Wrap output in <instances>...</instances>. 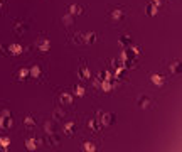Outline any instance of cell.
I'll list each match as a JSON object with an SVG mask.
<instances>
[{
  "label": "cell",
  "mask_w": 182,
  "mask_h": 152,
  "mask_svg": "<svg viewBox=\"0 0 182 152\" xmlns=\"http://www.w3.org/2000/svg\"><path fill=\"white\" fill-rule=\"evenodd\" d=\"M10 49H14V51H12L14 54H19V52H20V46H17V44H15V46H12Z\"/></svg>",
  "instance_id": "cell-17"
},
{
  "label": "cell",
  "mask_w": 182,
  "mask_h": 152,
  "mask_svg": "<svg viewBox=\"0 0 182 152\" xmlns=\"http://www.w3.org/2000/svg\"><path fill=\"white\" fill-rule=\"evenodd\" d=\"M111 17H113V19H122V17H123L122 10H115L113 14H111Z\"/></svg>",
  "instance_id": "cell-12"
},
{
  "label": "cell",
  "mask_w": 182,
  "mask_h": 152,
  "mask_svg": "<svg viewBox=\"0 0 182 152\" xmlns=\"http://www.w3.org/2000/svg\"><path fill=\"white\" fill-rule=\"evenodd\" d=\"M152 3H155V5H159V3H160V0H152Z\"/></svg>",
  "instance_id": "cell-21"
},
{
  "label": "cell",
  "mask_w": 182,
  "mask_h": 152,
  "mask_svg": "<svg viewBox=\"0 0 182 152\" xmlns=\"http://www.w3.org/2000/svg\"><path fill=\"white\" fill-rule=\"evenodd\" d=\"M118 44L120 46H130V37H128V36H123V37L118 41Z\"/></svg>",
  "instance_id": "cell-9"
},
{
  "label": "cell",
  "mask_w": 182,
  "mask_h": 152,
  "mask_svg": "<svg viewBox=\"0 0 182 152\" xmlns=\"http://www.w3.org/2000/svg\"><path fill=\"white\" fill-rule=\"evenodd\" d=\"M37 46L41 47V51H47V49H49V41H39Z\"/></svg>",
  "instance_id": "cell-8"
},
{
  "label": "cell",
  "mask_w": 182,
  "mask_h": 152,
  "mask_svg": "<svg viewBox=\"0 0 182 152\" xmlns=\"http://www.w3.org/2000/svg\"><path fill=\"white\" fill-rule=\"evenodd\" d=\"M150 103H152V100H150L148 96H140L138 101H136V105H138L140 108H148V106H150Z\"/></svg>",
  "instance_id": "cell-1"
},
{
  "label": "cell",
  "mask_w": 182,
  "mask_h": 152,
  "mask_svg": "<svg viewBox=\"0 0 182 152\" xmlns=\"http://www.w3.org/2000/svg\"><path fill=\"white\" fill-rule=\"evenodd\" d=\"M3 5V0H0V7H2Z\"/></svg>",
  "instance_id": "cell-22"
},
{
  "label": "cell",
  "mask_w": 182,
  "mask_h": 152,
  "mask_svg": "<svg viewBox=\"0 0 182 152\" xmlns=\"http://www.w3.org/2000/svg\"><path fill=\"white\" fill-rule=\"evenodd\" d=\"M83 36H84V39H83L84 44H93L96 41V34L94 32H88V34H83Z\"/></svg>",
  "instance_id": "cell-3"
},
{
  "label": "cell",
  "mask_w": 182,
  "mask_h": 152,
  "mask_svg": "<svg viewBox=\"0 0 182 152\" xmlns=\"http://www.w3.org/2000/svg\"><path fill=\"white\" fill-rule=\"evenodd\" d=\"M73 127H74L73 124H68V125H66V134H68V135H71V134H73V132H71Z\"/></svg>",
  "instance_id": "cell-14"
},
{
  "label": "cell",
  "mask_w": 182,
  "mask_h": 152,
  "mask_svg": "<svg viewBox=\"0 0 182 152\" xmlns=\"http://www.w3.org/2000/svg\"><path fill=\"white\" fill-rule=\"evenodd\" d=\"M69 10H71L73 15H81L83 14V9L79 5H71V7H69Z\"/></svg>",
  "instance_id": "cell-6"
},
{
  "label": "cell",
  "mask_w": 182,
  "mask_h": 152,
  "mask_svg": "<svg viewBox=\"0 0 182 152\" xmlns=\"http://www.w3.org/2000/svg\"><path fill=\"white\" fill-rule=\"evenodd\" d=\"M78 75H79L81 80H89V71L86 69V66H81L79 71H78Z\"/></svg>",
  "instance_id": "cell-5"
},
{
  "label": "cell",
  "mask_w": 182,
  "mask_h": 152,
  "mask_svg": "<svg viewBox=\"0 0 182 152\" xmlns=\"http://www.w3.org/2000/svg\"><path fill=\"white\" fill-rule=\"evenodd\" d=\"M31 73H32L34 76H37V75H39V68H32V69H31Z\"/></svg>",
  "instance_id": "cell-20"
},
{
  "label": "cell",
  "mask_w": 182,
  "mask_h": 152,
  "mask_svg": "<svg viewBox=\"0 0 182 152\" xmlns=\"http://www.w3.org/2000/svg\"><path fill=\"white\" fill-rule=\"evenodd\" d=\"M84 149H86V150H94V149H96V147H94V145H93V144H89V142H86V144H84Z\"/></svg>",
  "instance_id": "cell-13"
},
{
  "label": "cell",
  "mask_w": 182,
  "mask_h": 152,
  "mask_svg": "<svg viewBox=\"0 0 182 152\" xmlns=\"http://www.w3.org/2000/svg\"><path fill=\"white\" fill-rule=\"evenodd\" d=\"M14 31H15V34H22V32L27 31V24L17 22V24H15V27H14Z\"/></svg>",
  "instance_id": "cell-4"
},
{
  "label": "cell",
  "mask_w": 182,
  "mask_h": 152,
  "mask_svg": "<svg viewBox=\"0 0 182 152\" xmlns=\"http://www.w3.org/2000/svg\"><path fill=\"white\" fill-rule=\"evenodd\" d=\"M100 120H101V125H111L115 120V115L113 113H105L103 118H100Z\"/></svg>",
  "instance_id": "cell-2"
},
{
  "label": "cell",
  "mask_w": 182,
  "mask_h": 152,
  "mask_svg": "<svg viewBox=\"0 0 182 152\" xmlns=\"http://www.w3.org/2000/svg\"><path fill=\"white\" fill-rule=\"evenodd\" d=\"M61 100H64L66 103H71V100H73V98L69 96V95H63V96H61Z\"/></svg>",
  "instance_id": "cell-16"
},
{
  "label": "cell",
  "mask_w": 182,
  "mask_h": 152,
  "mask_svg": "<svg viewBox=\"0 0 182 152\" xmlns=\"http://www.w3.org/2000/svg\"><path fill=\"white\" fill-rule=\"evenodd\" d=\"M152 81H154L155 85H159V86H162V85H164V78H162V76H159V75H154V76H152Z\"/></svg>",
  "instance_id": "cell-7"
},
{
  "label": "cell",
  "mask_w": 182,
  "mask_h": 152,
  "mask_svg": "<svg viewBox=\"0 0 182 152\" xmlns=\"http://www.w3.org/2000/svg\"><path fill=\"white\" fill-rule=\"evenodd\" d=\"M76 93H78V96H83V95H84V88L78 86V88H76Z\"/></svg>",
  "instance_id": "cell-15"
},
{
  "label": "cell",
  "mask_w": 182,
  "mask_h": 152,
  "mask_svg": "<svg viewBox=\"0 0 182 152\" xmlns=\"http://www.w3.org/2000/svg\"><path fill=\"white\" fill-rule=\"evenodd\" d=\"M32 124H34V120H32L31 117H27V118H26V125H27V127H31Z\"/></svg>",
  "instance_id": "cell-19"
},
{
  "label": "cell",
  "mask_w": 182,
  "mask_h": 152,
  "mask_svg": "<svg viewBox=\"0 0 182 152\" xmlns=\"http://www.w3.org/2000/svg\"><path fill=\"white\" fill-rule=\"evenodd\" d=\"M172 71L175 73V75H179V73H180V66H179V61H175V63L172 64Z\"/></svg>",
  "instance_id": "cell-11"
},
{
  "label": "cell",
  "mask_w": 182,
  "mask_h": 152,
  "mask_svg": "<svg viewBox=\"0 0 182 152\" xmlns=\"http://www.w3.org/2000/svg\"><path fill=\"white\" fill-rule=\"evenodd\" d=\"M34 144H36V140H27V147H29V149H36Z\"/></svg>",
  "instance_id": "cell-18"
},
{
  "label": "cell",
  "mask_w": 182,
  "mask_h": 152,
  "mask_svg": "<svg viewBox=\"0 0 182 152\" xmlns=\"http://www.w3.org/2000/svg\"><path fill=\"white\" fill-rule=\"evenodd\" d=\"M147 14L150 15V17H154V15L157 14V9H155V5H148V7H147Z\"/></svg>",
  "instance_id": "cell-10"
}]
</instances>
